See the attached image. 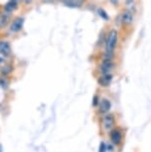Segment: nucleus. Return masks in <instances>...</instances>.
Listing matches in <instances>:
<instances>
[{"label": "nucleus", "mask_w": 151, "mask_h": 152, "mask_svg": "<svg viewBox=\"0 0 151 152\" xmlns=\"http://www.w3.org/2000/svg\"><path fill=\"white\" fill-rule=\"evenodd\" d=\"M119 43V32L118 29L112 28L107 32V41L104 45V51L102 53L101 58L115 60V51L118 47Z\"/></svg>", "instance_id": "f257e3e1"}, {"label": "nucleus", "mask_w": 151, "mask_h": 152, "mask_svg": "<svg viewBox=\"0 0 151 152\" xmlns=\"http://www.w3.org/2000/svg\"><path fill=\"white\" fill-rule=\"evenodd\" d=\"M115 69V60L110 59H104L101 58V63L98 66V71L101 74H107L112 73V71Z\"/></svg>", "instance_id": "f03ea898"}, {"label": "nucleus", "mask_w": 151, "mask_h": 152, "mask_svg": "<svg viewBox=\"0 0 151 152\" xmlns=\"http://www.w3.org/2000/svg\"><path fill=\"white\" fill-rule=\"evenodd\" d=\"M121 18L122 22H123V26L124 27H130L132 26V24L134 23L135 20V13L132 10L128 9V8H123L121 10Z\"/></svg>", "instance_id": "7ed1b4c3"}, {"label": "nucleus", "mask_w": 151, "mask_h": 152, "mask_svg": "<svg viewBox=\"0 0 151 152\" xmlns=\"http://www.w3.org/2000/svg\"><path fill=\"white\" fill-rule=\"evenodd\" d=\"M115 116L112 113H107L102 118V127L105 131H110L115 127Z\"/></svg>", "instance_id": "20e7f679"}, {"label": "nucleus", "mask_w": 151, "mask_h": 152, "mask_svg": "<svg viewBox=\"0 0 151 152\" xmlns=\"http://www.w3.org/2000/svg\"><path fill=\"white\" fill-rule=\"evenodd\" d=\"M113 81V74L107 73V74H101V76L98 79V84L102 88H107L112 85Z\"/></svg>", "instance_id": "39448f33"}, {"label": "nucleus", "mask_w": 151, "mask_h": 152, "mask_svg": "<svg viewBox=\"0 0 151 152\" xmlns=\"http://www.w3.org/2000/svg\"><path fill=\"white\" fill-rule=\"evenodd\" d=\"M24 22H25V19L23 17H17V18H15L12 22H11V24L9 26V31L12 33L20 32V31L23 29Z\"/></svg>", "instance_id": "423d86ee"}, {"label": "nucleus", "mask_w": 151, "mask_h": 152, "mask_svg": "<svg viewBox=\"0 0 151 152\" xmlns=\"http://www.w3.org/2000/svg\"><path fill=\"white\" fill-rule=\"evenodd\" d=\"M98 107L99 113L104 115V114L109 113L110 111V110H112V104L109 99L102 97V99H101V100H99V104Z\"/></svg>", "instance_id": "0eeeda50"}, {"label": "nucleus", "mask_w": 151, "mask_h": 152, "mask_svg": "<svg viewBox=\"0 0 151 152\" xmlns=\"http://www.w3.org/2000/svg\"><path fill=\"white\" fill-rule=\"evenodd\" d=\"M109 138L115 145H118L122 141V133L118 128H112L109 131Z\"/></svg>", "instance_id": "6e6552de"}, {"label": "nucleus", "mask_w": 151, "mask_h": 152, "mask_svg": "<svg viewBox=\"0 0 151 152\" xmlns=\"http://www.w3.org/2000/svg\"><path fill=\"white\" fill-rule=\"evenodd\" d=\"M11 54H12V49H11L10 43L5 40H1L0 41V55L3 57H10Z\"/></svg>", "instance_id": "1a4fd4ad"}, {"label": "nucleus", "mask_w": 151, "mask_h": 152, "mask_svg": "<svg viewBox=\"0 0 151 152\" xmlns=\"http://www.w3.org/2000/svg\"><path fill=\"white\" fill-rule=\"evenodd\" d=\"M21 0H9L6 4L4 5V12L11 14L14 12L19 6V3Z\"/></svg>", "instance_id": "9d476101"}, {"label": "nucleus", "mask_w": 151, "mask_h": 152, "mask_svg": "<svg viewBox=\"0 0 151 152\" xmlns=\"http://www.w3.org/2000/svg\"><path fill=\"white\" fill-rule=\"evenodd\" d=\"M107 32H105L104 30L101 31V33L98 34V40L96 42V48H104L105 45V41H107Z\"/></svg>", "instance_id": "9b49d317"}, {"label": "nucleus", "mask_w": 151, "mask_h": 152, "mask_svg": "<svg viewBox=\"0 0 151 152\" xmlns=\"http://www.w3.org/2000/svg\"><path fill=\"white\" fill-rule=\"evenodd\" d=\"M10 19H11V16L9 13H6V12H3L0 14V29H3L9 24L10 22Z\"/></svg>", "instance_id": "f8f14e48"}, {"label": "nucleus", "mask_w": 151, "mask_h": 152, "mask_svg": "<svg viewBox=\"0 0 151 152\" xmlns=\"http://www.w3.org/2000/svg\"><path fill=\"white\" fill-rule=\"evenodd\" d=\"M96 15H98L101 20H104V21L109 22L110 20V17L109 15V13H107V11L105 10L104 8L98 7V8H96Z\"/></svg>", "instance_id": "ddd939ff"}, {"label": "nucleus", "mask_w": 151, "mask_h": 152, "mask_svg": "<svg viewBox=\"0 0 151 152\" xmlns=\"http://www.w3.org/2000/svg\"><path fill=\"white\" fill-rule=\"evenodd\" d=\"M82 4H84L82 0H69V1L64 3V5L66 7L73 8V9H75V8H81L82 6Z\"/></svg>", "instance_id": "4468645a"}, {"label": "nucleus", "mask_w": 151, "mask_h": 152, "mask_svg": "<svg viewBox=\"0 0 151 152\" xmlns=\"http://www.w3.org/2000/svg\"><path fill=\"white\" fill-rule=\"evenodd\" d=\"M123 3L125 8L132 10L136 14V11H137V0H123Z\"/></svg>", "instance_id": "2eb2a0df"}, {"label": "nucleus", "mask_w": 151, "mask_h": 152, "mask_svg": "<svg viewBox=\"0 0 151 152\" xmlns=\"http://www.w3.org/2000/svg\"><path fill=\"white\" fill-rule=\"evenodd\" d=\"M13 71V66L11 65H7V66H4L3 68H1V70H0V74H1V76H7V75H9L11 72Z\"/></svg>", "instance_id": "dca6fc26"}, {"label": "nucleus", "mask_w": 151, "mask_h": 152, "mask_svg": "<svg viewBox=\"0 0 151 152\" xmlns=\"http://www.w3.org/2000/svg\"><path fill=\"white\" fill-rule=\"evenodd\" d=\"M115 25L116 29L123 27V22H122V18H121V14L120 13H118L117 15L115 16Z\"/></svg>", "instance_id": "f3484780"}, {"label": "nucleus", "mask_w": 151, "mask_h": 152, "mask_svg": "<svg viewBox=\"0 0 151 152\" xmlns=\"http://www.w3.org/2000/svg\"><path fill=\"white\" fill-rule=\"evenodd\" d=\"M99 100H101V99H99L98 96H96V94H95L93 97V107H98V104H99Z\"/></svg>", "instance_id": "a211bd4d"}, {"label": "nucleus", "mask_w": 151, "mask_h": 152, "mask_svg": "<svg viewBox=\"0 0 151 152\" xmlns=\"http://www.w3.org/2000/svg\"><path fill=\"white\" fill-rule=\"evenodd\" d=\"M0 87L3 88H6L8 87V82L4 79V77H2V78L0 79Z\"/></svg>", "instance_id": "6ab92c4d"}, {"label": "nucleus", "mask_w": 151, "mask_h": 152, "mask_svg": "<svg viewBox=\"0 0 151 152\" xmlns=\"http://www.w3.org/2000/svg\"><path fill=\"white\" fill-rule=\"evenodd\" d=\"M109 3L115 8L119 7V5H120V0H109Z\"/></svg>", "instance_id": "aec40b11"}, {"label": "nucleus", "mask_w": 151, "mask_h": 152, "mask_svg": "<svg viewBox=\"0 0 151 152\" xmlns=\"http://www.w3.org/2000/svg\"><path fill=\"white\" fill-rule=\"evenodd\" d=\"M105 150H107V143L101 142L98 147V152H105Z\"/></svg>", "instance_id": "412c9836"}, {"label": "nucleus", "mask_w": 151, "mask_h": 152, "mask_svg": "<svg viewBox=\"0 0 151 152\" xmlns=\"http://www.w3.org/2000/svg\"><path fill=\"white\" fill-rule=\"evenodd\" d=\"M113 143L112 144H107V150H105V152H113V150H115V147H113Z\"/></svg>", "instance_id": "4be33fe9"}, {"label": "nucleus", "mask_w": 151, "mask_h": 152, "mask_svg": "<svg viewBox=\"0 0 151 152\" xmlns=\"http://www.w3.org/2000/svg\"><path fill=\"white\" fill-rule=\"evenodd\" d=\"M23 1H24V3H25V4L29 5V4L32 3V1H33V0H23Z\"/></svg>", "instance_id": "5701e85b"}, {"label": "nucleus", "mask_w": 151, "mask_h": 152, "mask_svg": "<svg viewBox=\"0 0 151 152\" xmlns=\"http://www.w3.org/2000/svg\"><path fill=\"white\" fill-rule=\"evenodd\" d=\"M2 63H4V58L0 56V64H2Z\"/></svg>", "instance_id": "b1692460"}, {"label": "nucleus", "mask_w": 151, "mask_h": 152, "mask_svg": "<svg viewBox=\"0 0 151 152\" xmlns=\"http://www.w3.org/2000/svg\"><path fill=\"white\" fill-rule=\"evenodd\" d=\"M58 1H60V2H63V3H65V2L69 1V0H58Z\"/></svg>", "instance_id": "393cba45"}, {"label": "nucleus", "mask_w": 151, "mask_h": 152, "mask_svg": "<svg viewBox=\"0 0 151 152\" xmlns=\"http://www.w3.org/2000/svg\"><path fill=\"white\" fill-rule=\"evenodd\" d=\"M2 150H3V149H2V145L0 144V152H2Z\"/></svg>", "instance_id": "a878e982"}, {"label": "nucleus", "mask_w": 151, "mask_h": 152, "mask_svg": "<svg viewBox=\"0 0 151 152\" xmlns=\"http://www.w3.org/2000/svg\"><path fill=\"white\" fill-rule=\"evenodd\" d=\"M47 1H52V0H47Z\"/></svg>", "instance_id": "bb28decb"}]
</instances>
